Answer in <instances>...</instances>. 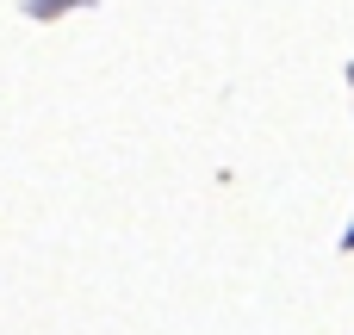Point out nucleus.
<instances>
[{
    "instance_id": "obj_1",
    "label": "nucleus",
    "mask_w": 354,
    "mask_h": 335,
    "mask_svg": "<svg viewBox=\"0 0 354 335\" xmlns=\"http://www.w3.org/2000/svg\"><path fill=\"white\" fill-rule=\"evenodd\" d=\"M62 6H68V0H25V12H37V19H44V12H62Z\"/></svg>"
},
{
    "instance_id": "obj_2",
    "label": "nucleus",
    "mask_w": 354,
    "mask_h": 335,
    "mask_svg": "<svg viewBox=\"0 0 354 335\" xmlns=\"http://www.w3.org/2000/svg\"><path fill=\"white\" fill-rule=\"evenodd\" d=\"M348 249H354V230H348Z\"/></svg>"
}]
</instances>
